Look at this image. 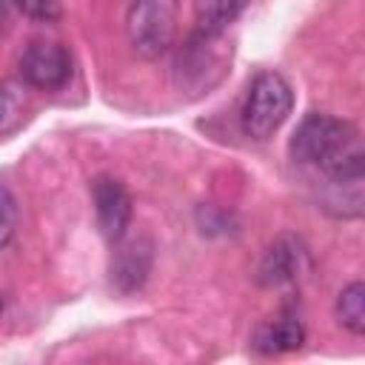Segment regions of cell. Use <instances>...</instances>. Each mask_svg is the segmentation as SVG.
<instances>
[{"instance_id":"6da1fadb","label":"cell","mask_w":365,"mask_h":365,"mask_svg":"<svg viewBox=\"0 0 365 365\" xmlns=\"http://www.w3.org/2000/svg\"><path fill=\"white\" fill-rule=\"evenodd\" d=\"M291 157L302 165H314L334 185L362 182L365 151L356 125L348 120L308 114L291 137Z\"/></svg>"},{"instance_id":"7a4b0ae2","label":"cell","mask_w":365,"mask_h":365,"mask_svg":"<svg viewBox=\"0 0 365 365\" xmlns=\"http://www.w3.org/2000/svg\"><path fill=\"white\" fill-rule=\"evenodd\" d=\"M291 106H294V91L282 74L277 71L257 74L242 106V131L251 140H268L288 120Z\"/></svg>"},{"instance_id":"3957f363","label":"cell","mask_w":365,"mask_h":365,"mask_svg":"<svg viewBox=\"0 0 365 365\" xmlns=\"http://www.w3.org/2000/svg\"><path fill=\"white\" fill-rule=\"evenodd\" d=\"M125 31L140 57L165 54L177 31V0H134L125 14Z\"/></svg>"},{"instance_id":"277c9868","label":"cell","mask_w":365,"mask_h":365,"mask_svg":"<svg viewBox=\"0 0 365 365\" xmlns=\"http://www.w3.org/2000/svg\"><path fill=\"white\" fill-rule=\"evenodd\" d=\"M20 77L40 91L63 88L71 77V54L51 40H34L20 57Z\"/></svg>"},{"instance_id":"5b68a950","label":"cell","mask_w":365,"mask_h":365,"mask_svg":"<svg viewBox=\"0 0 365 365\" xmlns=\"http://www.w3.org/2000/svg\"><path fill=\"white\" fill-rule=\"evenodd\" d=\"M91 202H94L100 234L111 245L117 240H123L125 228L131 222V197H128L125 185L108 174H100L91 180Z\"/></svg>"},{"instance_id":"8992f818","label":"cell","mask_w":365,"mask_h":365,"mask_svg":"<svg viewBox=\"0 0 365 365\" xmlns=\"http://www.w3.org/2000/svg\"><path fill=\"white\" fill-rule=\"evenodd\" d=\"M222 34H202L194 31V37L182 46L180 57H177V74H182V83H197L200 88L211 86L220 80L222 66H225V54L217 48Z\"/></svg>"},{"instance_id":"52a82bcc","label":"cell","mask_w":365,"mask_h":365,"mask_svg":"<svg viewBox=\"0 0 365 365\" xmlns=\"http://www.w3.org/2000/svg\"><path fill=\"white\" fill-rule=\"evenodd\" d=\"M114 245H117V251H114V259H111V282L123 294L137 291L145 282L148 268H151V242L137 237V240H128V242L117 240Z\"/></svg>"},{"instance_id":"ba28073f","label":"cell","mask_w":365,"mask_h":365,"mask_svg":"<svg viewBox=\"0 0 365 365\" xmlns=\"http://www.w3.org/2000/svg\"><path fill=\"white\" fill-rule=\"evenodd\" d=\"M305 268V248L294 237H279L259 262V282L262 285H285L294 282Z\"/></svg>"},{"instance_id":"9c48e42d","label":"cell","mask_w":365,"mask_h":365,"mask_svg":"<svg viewBox=\"0 0 365 365\" xmlns=\"http://www.w3.org/2000/svg\"><path fill=\"white\" fill-rule=\"evenodd\" d=\"M305 342V325L297 314H279L277 319H268L254 334V348L259 354H288L302 348Z\"/></svg>"},{"instance_id":"30bf717a","label":"cell","mask_w":365,"mask_h":365,"mask_svg":"<svg viewBox=\"0 0 365 365\" xmlns=\"http://www.w3.org/2000/svg\"><path fill=\"white\" fill-rule=\"evenodd\" d=\"M248 0H194V20L197 31L202 34H222L245 9Z\"/></svg>"},{"instance_id":"8fae6325","label":"cell","mask_w":365,"mask_h":365,"mask_svg":"<svg viewBox=\"0 0 365 365\" xmlns=\"http://www.w3.org/2000/svg\"><path fill=\"white\" fill-rule=\"evenodd\" d=\"M336 319L354 336H359L365 331V285L359 279L339 291V297H336Z\"/></svg>"},{"instance_id":"7c38bea8","label":"cell","mask_w":365,"mask_h":365,"mask_svg":"<svg viewBox=\"0 0 365 365\" xmlns=\"http://www.w3.org/2000/svg\"><path fill=\"white\" fill-rule=\"evenodd\" d=\"M23 108H26V100H23L20 88L11 83L0 86V134L11 131L23 120Z\"/></svg>"},{"instance_id":"4fadbf2b","label":"cell","mask_w":365,"mask_h":365,"mask_svg":"<svg viewBox=\"0 0 365 365\" xmlns=\"http://www.w3.org/2000/svg\"><path fill=\"white\" fill-rule=\"evenodd\" d=\"M14 231H17V202L11 191L0 182V248L11 242Z\"/></svg>"},{"instance_id":"5bb4252c","label":"cell","mask_w":365,"mask_h":365,"mask_svg":"<svg viewBox=\"0 0 365 365\" xmlns=\"http://www.w3.org/2000/svg\"><path fill=\"white\" fill-rule=\"evenodd\" d=\"M14 6L23 14L34 17V20H54V17H60V3L57 0H14Z\"/></svg>"},{"instance_id":"9a60e30c","label":"cell","mask_w":365,"mask_h":365,"mask_svg":"<svg viewBox=\"0 0 365 365\" xmlns=\"http://www.w3.org/2000/svg\"><path fill=\"white\" fill-rule=\"evenodd\" d=\"M0 26H3V3H0Z\"/></svg>"},{"instance_id":"2e32d148","label":"cell","mask_w":365,"mask_h":365,"mask_svg":"<svg viewBox=\"0 0 365 365\" xmlns=\"http://www.w3.org/2000/svg\"><path fill=\"white\" fill-rule=\"evenodd\" d=\"M0 311H3V299H0Z\"/></svg>"}]
</instances>
